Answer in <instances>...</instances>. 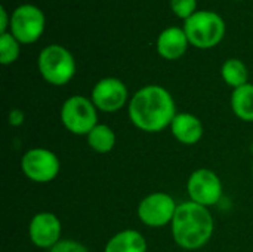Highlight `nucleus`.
<instances>
[{"instance_id":"6ab92c4d","label":"nucleus","mask_w":253,"mask_h":252,"mask_svg":"<svg viewBox=\"0 0 253 252\" xmlns=\"http://www.w3.org/2000/svg\"><path fill=\"white\" fill-rule=\"evenodd\" d=\"M170 7L173 13L182 19H188L197 10V0H170Z\"/></svg>"},{"instance_id":"a211bd4d","label":"nucleus","mask_w":253,"mask_h":252,"mask_svg":"<svg viewBox=\"0 0 253 252\" xmlns=\"http://www.w3.org/2000/svg\"><path fill=\"white\" fill-rule=\"evenodd\" d=\"M19 56V42L10 34H0V61L3 65L12 64Z\"/></svg>"},{"instance_id":"f3484780","label":"nucleus","mask_w":253,"mask_h":252,"mask_svg":"<svg viewBox=\"0 0 253 252\" xmlns=\"http://www.w3.org/2000/svg\"><path fill=\"white\" fill-rule=\"evenodd\" d=\"M87 144L98 153H108L116 146V134L107 125H96L87 134Z\"/></svg>"},{"instance_id":"4468645a","label":"nucleus","mask_w":253,"mask_h":252,"mask_svg":"<svg viewBox=\"0 0 253 252\" xmlns=\"http://www.w3.org/2000/svg\"><path fill=\"white\" fill-rule=\"evenodd\" d=\"M104 252H147V242L136 230H122L108 241Z\"/></svg>"},{"instance_id":"aec40b11","label":"nucleus","mask_w":253,"mask_h":252,"mask_svg":"<svg viewBox=\"0 0 253 252\" xmlns=\"http://www.w3.org/2000/svg\"><path fill=\"white\" fill-rule=\"evenodd\" d=\"M49 252H89L87 248L77 241H59Z\"/></svg>"},{"instance_id":"4be33fe9","label":"nucleus","mask_w":253,"mask_h":252,"mask_svg":"<svg viewBox=\"0 0 253 252\" xmlns=\"http://www.w3.org/2000/svg\"><path fill=\"white\" fill-rule=\"evenodd\" d=\"M1 19H0V33L3 34V33H7L6 31V28H7V25L10 27V18L7 16V12H6V7L4 6H1Z\"/></svg>"},{"instance_id":"1a4fd4ad","label":"nucleus","mask_w":253,"mask_h":252,"mask_svg":"<svg viewBox=\"0 0 253 252\" xmlns=\"http://www.w3.org/2000/svg\"><path fill=\"white\" fill-rule=\"evenodd\" d=\"M176 208L178 205L172 196L157 192L141 201L138 206V217L148 227H163L172 223Z\"/></svg>"},{"instance_id":"20e7f679","label":"nucleus","mask_w":253,"mask_h":252,"mask_svg":"<svg viewBox=\"0 0 253 252\" xmlns=\"http://www.w3.org/2000/svg\"><path fill=\"white\" fill-rule=\"evenodd\" d=\"M39 71L42 77L55 86L67 85L76 74V61L71 52L61 45H49L39 53Z\"/></svg>"},{"instance_id":"dca6fc26","label":"nucleus","mask_w":253,"mask_h":252,"mask_svg":"<svg viewBox=\"0 0 253 252\" xmlns=\"http://www.w3.org/2000/svg\"><path fill=\"white\" fill-rule=\"evenodd\" d=\"M221 76L224 79V82L227 85H230L231 88L237 89L248 82L249 79V71H248V67L245 65L243 61L237 59V58H231V59H227L224 64H222V68H221Z\"/></svg>"},{"instance_id":"2eb2a0df","label":"nucleus","mask_w":253,"mask_h":252,"mask_svg":"<svg viewBox=\"0 0 253 252\" xmlns=\"http://www.w3.org/2000/svg\"><path fill=\"white\" fill-rule=\"evenodd\" d=\"M231 108L234 114L245 120L253 122V85L246 83L233 91L231 95Z\"/></svg>"},{"instance_id":"f257e3e1","label":"nucleus","mask_w":253,"mask_h":252,"mask_svg":"<svg viewBox=\"0 0 253 252\" xmlns=\"http://www.w3.org/2000/svg\"><path fill=\"white\" fill-rule=\"evenodd\" d=\"M176 114L173 97L159 85L141 88L129 102V117L132 123L144 132L163 131L172 125Z\"/></svg>"},{"instance_id":"9b49d317","label":"nucleus","mask_w":253,"mask_h":252,"mask_svg":"<svg viewBox=\"0 0 253 252\" xmlns=\"http://www.w3.org/2000/svg\"><path fill=\"white\" fill-rule=\"evenodd\" d=\"M61 221L52 212H39L31 218L30 241L39 248H52L61 239Z\"/></svg>"},{"instance_id":"39448f33","label":"nucleus","mask_w":253,"mask_h":252,"mask_svg":"<svg viewBox=\"0 0 253 252\" xmlns=\"http://www.w3.org/2000/svg\"><path fill=\"white\" fill-rule=\"evenodd\" d=\"M96 110L92 100L82 95L70 97L61 107L62 125L74 135H87L98 125Z\"/></svg>"},{"instance_id":"412c9836","label":"nucleus","mask_w":253,"mask_h":252,"mask_svg":"<svg viewBox=\"0 0 253 252\" xmlns=\"http://www.w3.org/2000/svg\"><path fill=\"white\" fill-rule=\"evenodd\" d=\"M24 113L19 110V108H15V110H12L10 113H9V123L12 125V126H19V125H22L24 123Z\"/></svg>"},{"instance_id":"7ed1b4c3","label":"nucleus","mask_w":253,"mask_h":252,"mask_svg":"<svg viewBox=\"0 0 253 252\" xmlns=\"http://www.w3.org/2000/svg\"><path fill=\"white\" fill-rule=\"evenodd\" d=\"M184 31L190 45L199 49H211L224 39L225 21L212 10H197L185 19Z\"/></svg>"},{"instance_id":"f8f14e48","label":"nucleus","mask_w":253,"mask_h":252,"mask_svg":"<svg viewBox=\"0 0 253 252\" xmlns=\"http://www.w3.org/2000/svg\"><path fill=\"white\" fill-rule=\"evenodd\" d=\"M188 45V37L184 28L179 27H169L157 37V52L162 58L169 61L181 58L187 52Z\"/></svg>"},{"instance_id":"5701e85b","label":"nucleus","mask_w":253,"mask_h":252,"mask_svg":"<svg viewBox=\"0 0 253 252\" xmlns=\"http://www.w3.org/2000/svg\"><path fill=\"white\" fill-rule=\"evenodd\" d=\"M252 175H253V166H252Z\"/></svg>"},{"instance_id":"423d86ee","label":"nucleus","mask_w":253,"mask_h":252,"mask_svg":"<svg viewBox=\"0 0 253 252\" xmlns=\"http://www.w3.org/2000/svg\"><path fill=\"white\" fill-rule=\"evenodd\" d=\"M46 18L36 4H21L10 16V34L24 45H31L40 39L44 31Z\"/></svg>"},{"instance_id":"ddd939ff","label":"nucleus","mask_w":253,"mask_h":252,"mask_svg":"<svg viewBox=\"0 0 253 252\" xmlns=\"http://www.w3.org/2000/svg\"><path fill=\"white\" fill-rule=\"evenodd\" d=\"M173 137L187 146H193L199 143L203 137V125L202 120L190 113H178L170 125Z\"/></svg>"},{"instance_id":"9d476101","label":"nucleus","mask_w":253,"mask_h":252,"mask_svg":"<svg viewBox=\"0 0 253 252\" xmlns=\"http://www.w3.org/2000/svg\"><path fill=\"white\" fill-rule=\"evenodd\" d=\"M90 100L98 110L105 113H114L126 104L127 88L120 79L105 77L93 86Z\"/></svg>"},{"instance_id":"f03ea898","label":"nucleus","mask_w":253,"mask_h":252,"mask_svg":"<svg viewBox=\"0 0 253 252\" xmlns=\"http://www.w3.org/2000/svg\"><path fill=\"white\" fill-rule=\"evenodd\" d=\"M170 224L175 244L188 251L206 245L215 229L213 217L209 209L193 201L178 205Z\"/></svg>"},{"instance_id":"6e6552de","label":"nucleus","mask_w":253,"mask_h":252,"mask_svg":"<svg viewBox=\"0 0 253 252\" xmlns=\"http://www.w3.org/2000/svg\"><path fill=\"white\" fill-rule=\"evenodd\" d=\"M187 192L193 202L209 208L219 202L222 196V183L213 171L200 168L190 175Z\"/></svg>"},{"instance_id":"0eeeda50","label":"nucleus","mask_w":253,"mask_h":252,"mask_svg":"<svg viewBox=\"0 0 253 252\" xmlns=\"http://www.w3.org/2000/svg\"><path fill=\"white\" fill-rule=\"evenodd\" d=\"M59 159L47 149H31L21 159L24 175L34 183H49L59 174Z\"/></svg>"}]
</instances>
